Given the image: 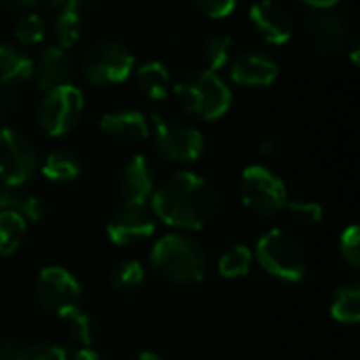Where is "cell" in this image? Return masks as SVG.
Returning <instances> with one entry per match:
<instances>
[{"mask_svg": "<svg viewBox=\"0 0 360 360\" xmlns=\"http://www.w3.org/2000/svg\"><path fill=\"white\" fill-rule=\"evenodd\" d=\"M135 78H137V86L139 91L154 101H162L167 99V95L173 89L171 82V74L165 68V63L160 61H146L135 70Z\"/></svg>", "mask_w": 360, "mask_h": 360, "instance_id": "obj_18", "label": "cell"}, {"mask_svg": "<svg viewBox=\"0 0 360 360\" xmlns=\"http://www.w3.org/2000/svg\"><path fill=\"white\" fill-rule=\"evenodd\" d=\"M150 133H154L158 152L171 162L188 165L196 162L205 154L202 133L181 120H173L165 114H152Z\"/></svg>", "mask_w": 360, "mask_h": 360, "instance_id": "obj_7", "label": "cell"}, {"mask_svg": "<svg viewBox=\"0 0 360 360\" xmlns=\"http://www.w3.org/2000/svg\"><path fill=\"white\" fill-rule=\"evenodd\" d=\"M240 198L251 213L262 217H272L285 211L289 202L285 181L262 165H251L243 171Z\"/></svg>", "mask_w": 360, "mask_h": 360, "instance_id": "obj_8", "label": "cell"}, {"mask_svg": "<svg viewBox=\"0 0 360 360\" xmlns=\"http://www.w3.org/2000/svg\"><path fill=\"white\" fill-rule=\"evenodd\" d=\"M57 42L61 49H72L82 36V15L78 13H57L53 23Z\"/></svg>", "mask_w": 360, "mask_h": 360, "instance_id": "obj_27", "label": "cell"}, {"mask_svg": "<svg viewBox=\"0 0 360 360\" xmlns=\"http://www.w3.org/2000/svg\"><path fill=\"white\" fill-rule=\"evenodd\" d=\"M30 78H32V57L11 44H0V84L17 86V84H25Z\"/></svg>", "mask_w": 360, "mask_h": 360, "instance_id": "obj_19", "label": "cell"}, {"mask_svg": "<svg viewBox=\"0 0 360 360\" xmlns=\"http://www.w3.org/2000/svg\"><path fill=\"white\" fill-rule=\"evenodd\" d=\"M156 230L154 215L146 205H120V209L108 221V238L118 247H131L148 240Z\"/></svg>", "mask_w": 360, "mask_h": 360, "instance_id": "obj_12", "label": "cell"}, {"mask_svg": "<svg viewBox=\"0 0 360 360\" xmlns=\"http://www.w3.org/2000/svg\"><path fill=\"white\" fill-rule=\"evenodd\" d=\"M15 360H68V350L53 342L21 344Z\"/></svg>", "mask_w": 360, "mask_h": 360, "instance_id": "obj_29", "label": "cell"}, {"mask_svg": "<svg viewBox=\"0 0 360 360\" xmlns=\"http://www.w3.org/2000/svg\"><path fill=\"white\" fill-rule=\"evenodd\" d=\"M306 34L316 55L333 57L348 42V21L331 8H316L306 17Z\"/></svg>", "mask_w": 360, "mask_h": 360, "instance_id": "obj_11", "label": "cell"}, {"mask_svg": "<svg viewBox=\"0 0 360 360\" xmlns=\"http://www.w3.org/2000/svg\"><path fill=\"white\" fill-rule=\"evenodd\" d=\"M93 0H51V8L55 13H78L84 15V11L91 6Z\"/></svg>", "mask_w": 360, "mask_h": 360, "instance_id": "obj_35", "label": "cell"}, {"mask_svg": "<svg viewBox=\"0 0 360 360\" xmlns=\"http://www.w3.org/2000/svg\"><path fill=\"white\" fill-rule=\"evenodd\" d=\"M72 360H110V359H105L101 352H97V350H93V348H80V350L74 354V359Z\"/></svg>", "mask_w": 360, "mask_h": 360, "instance_id": "obj_37", "label": "cell"}, {"mask_svg": "<svg viewBox=\"0 0 360 360\" xmlns=\"http://www.w3.org/2000/svg\"><path fill=\"white\" fill-rule=\"evenodd\" d=\"M200 57L205 63V70L221 72L232 57V38L228 34H211L200 49Z\"/></svg>", "mask_w": 360, "mask_h": 360, "instance_id": "obj_26", "label": "cell"}, {"mask_svg": "<svg viewBox=\"0 0 360 360\" xmlns=\"http://www.w3.org/2000/svg\"><path fill=\"white\" fill-rule=\"evenodd\" d=\"M340 251H342V257L344 262L352 268V270H359L360 268V232L356 224H350L342 236H340Z\"/></svg>", "mask_w": 360, "mask_h": 360, "instance_id": "obj_31", "label": "cell"}, {"mask_svg": "<svg viewBox=\"0 0 360 360\" xmlns=\"http://www.w3.org/2000/svg\"><path fill=\"white\" fill-rule=\"evenodd\" d=\"M76 72L68 49L44 46L36 59H32V78L42 91H51L61 84H72Z\"/></svg>", "mask_w": 360, "mask_h": 360, "instance_id": "obj_14", "label": "cell"}, {"mask_svg": "<svg viewBox=\"0 0 360 360\" xmlns=\"http://www.w3.org/2000/svg\"><path fill=\"white\" fill-rule=\"evenodd\" d=\"M253 251L247 245H232L217 259V272L221 278H243L251 272Z\"/></svg>", "mask_w": 360, "mask_h": 360, "instance_id": "obj_23", "label": "cell"}, {"mask_svg": "<svg viewBox=\"0 0 360 360\" xmlns=\"http://www.w3.org/2000/svg\"><path fill=\"white\" fill-rule=\"evenodd\" d=\"M131 360H165L160 354H156V352H150V350H146V352H139V354H135Z\"/></svg>", "mask_w": 360, "mask_h": 360, "instance_id": "obj_42", "label": "cell"}, {"mask_svg": "<svg viewBox=\"0 0 360 360\" xmlns=\"http://www.w3.org/2000/svg\"><path fill=\"white\" fill-rule=\"evenodd\" d=\"M186 44H188V36H186L184 32H177V34L171 38V44H169V46H171V51H181Z\"/></svg>", "mask_w": 360, "mask_h": 360, "instance_id": "obj_38", "label": "cell"}, {"mask_svg": "<svg viewBox=\"0 0 360 360\" xmlns=\"http://www.w3.org/2000/svg\"><path fill=\"white\" fill-rule=\"evenodd\" d=\"M42 0H0V4L4 6H13V8H21V6H34Z\"/></svg>", "mask_w": 360, "mask_h": 360, "instance_id": "obj_39", "label": "cell"}, {"mask_svg": "<svg viewBox=\"0 0 360 360\" xmlns=\"http://www.w3.org/2000/svg\"><path fill=\"white\" fill-rule=\"evenodd\" d=\"M249 19L257 34L270 44H285L293 36V19L276 0H255L249 8Z\"/></svg>", "mask_w": 360, "mask_h": 360, "instance_id": "obj_13", "label": "cell"}, {"mask_svg": "<svg viewBox=\"0 0 360 360\" xmlns=\"http://www.w3.org/2000/svg\"><path fill=\"white\" fill-rule=\"evenodd\" d=\"M350 57H352V65L359 68V40L352 42V46H350Z\"/></svg>", "mask_w": 360, "mask_h": 360, "instance_id": "obj_43", "label": "cell"}, {"mask_svg": "<svg viewBox=\"0 0 360 360\" xmlns=\"http://www.w3.org/2000/svg\"><path fill=\"white\" fill-rule=\"evenodd\" d=\"M152 270L175 285H196L205 278L209 268L207 251L188 234H165L150 249Z\"/></svg>", "mask_w": 360, "mask_h": 360, "instance_id": "obj_2", "label": "cell"}, {"mask_svg": "<svg viewBox=\"0 0 360 360\" xmlns=\"http://www.w3.org/2000/svg\"><path fill=\"white\" fill-rule=\"evenodd\" d=\"M278 76V63L259 51H247L238 55L230 65V78L247 89L270 86Z\"/></svg>", "mask_w": 360, "mask_h": 360, "instance_id": "obj_16", "label": "cell"}, {"mask_svg": "<svg viewBox=\"0 0 360 360\" xmlns=\"http://www.w3.org/2000/svg\"><path fill=\"white\" fill-rule=\"evenodd\" d=\"M25 219L17 211H0V257L13 255L25 238Z\"/></svg>", "mask_w": 360, "mask_h": 360, "instance_id": "obj_25", "label": "cell"}, {"mask_svg": "<svg viewBox=\"0 0 360 360\" xmlns=\"http://www.w3.org/2000/svg\"><path fill=\"white\" fill-rule=\"evenodd\" d=\"M101 131L122 143H137L150 135V120L137 110H118L108 112L99 120Z\"/></svg>", "mask_w": 360, "mask_h": 360, "instance_id": "obj_17", "label": "cell"}, {"mask_svg": "<svg viewBox=\"0 0 360 360\" xmlns=\"http://www.w3.org/2000/svg\"><path fill=\"white\" fill-rule=\"evenodd\" d=\"M152 215L177 230H202L219 211V194L205 177L177 171L162 179L152 196Z\"/></svg>", "mask_w": 360, "mask_h": 360, "instance_id": "obj_1", "label": "cell"}, {"mask_svg": "<svg viewBox=\"0 0 360 360\" xmlns=\"http://www.w3.org/2000/svg\"><path fill=\"white\" fill-rule=\"evenodd\" d=\"M302 2L310 4L312 8H331V6H335L340 0H302Z\"/></svg>", "mask_w": 360, "mask_h": 360, "instance_id": "obj_40", "label": "cell"}, {"mask_svg": "<svg viewBox=\"0 0 360 360\" xmlns=\"http://www.w3.org/2000/svg\"><path fill=\"white\" fill-rule=\"evenodd\" d=\"M331 316L338 323L354 325L360 321V285L356 281H350L342 285L331 302Z\"/></svg>", "mask_w": 360, "mask_h": 360, "instance_id": "obj_22", "label": "cell"}, {"mask_svg": "<svg viewBox=\"0 0 360 360\" xmlns=\"http://www.w3.org/2000/svg\"><path fill=\"white\" fill-rule=\"evenodd\" d=\"M135 70V55L116 40H99L82 55V72L95 86L120 84Z\"/></svg>", "mask_w": 360, "mask_h": 360, "instance_id": "obj_6", "label": "cell"}, {"mask_svg": "<svg viewBox=\"0 0 360 360\" xmlns=\"http://www.w3.org/2000/svg\"><path fill=\"white\" fill-rule=\"evenodd\" d=\"M34 297L46 314L61 319L65 312L82 304V285L70 270L61 266H46L36 276Z\"/></svg>", "mask_w": 360, "mask_h": 360, "instance_id": "obj_9", "label": "cell"}, {"mask_svg": "<svg viewBox=\"0 0 360 360\" xmlns=\"http://www.w3.org/2000/svg\"><path fill=\"white\" fill-rule=\"evenodd\" d=\"M44 34H46L44 19L36 13H27V15L19 17L15 23V38L21 44H27V46L40 44L44 40Z\"/></svg>", "mask_w": 360, "mask_h": 360, "instance_id": "obj_28", "label": "cell"}, {"mask_svg": "<svg viewBox=\"0 0 360 360\" xmlns=\"http://www.w3.org/2000/svg\"><path fill=\"white\" fill-rule=\"evenodd\" d=\"M40 171L42 175L49 179V181H55V184H70L74 179H78L80 171H82V165L78 160L76 154L68 152V150H53L40 165Z\"/></svg>", "mask_w": 360, "mask_h": 360, "instance_id": "obj_21", "label": "cell"}, {"mask_svg": "<svg viewBox=\"0 0 360 360\" xmlns=\"http://www.w3.org/2000/svg\"><path fill=\"white\" fill-rule=\"evenodd\" d=\"M287 215L300 226H319L325 219V211L314 200H293L287 202Z\"/></svg>", "mask_w": 360, "mask_h": 360, "instance_id": "obj_30", "label": "cell"}, {"mask_svg": "<svg viewBox=\"0 0 360 360\" xmlns=\"http://www.w3.org/2000/svg\"><path fill=\"white\" fill-rule=\"evenodd\" d=\"M27 103V93L21 91V84L17 86H2L0 91V108L8 112H19Z\"/></svg>", "mask_w": 360, "mask_h": 360, "instance_id": "obj_34", "label": "cell"}, {"mask_svg": "<svg viewBox=\"0 0 360 360\" xmlns=\"http://www.w3.org/2000/svg\"><path fill=\"white\" fill-rule=\"evenodd\" d=\"M25 221H32V224H38L42 221L46 215H49V205L40 198V196H34V194H23L19 196V202H17V209H15Z\"/></svg>", "mask_w": 360, "mask_h": 360, "instance_id": "obj_32", "label": "cell"}, {"mask_svg": "<svg viewBox=\"0 0 360 360\" xmlns=\"http://www.w3.org/2000/svg\"><path fill=\"white\" fill-rule=\"evenodd\" d=\"M253 257L270 276L285 283H300L308 272V257L302 243L281 228L268 230L257 240Z\"/></svg>", "mask_w": 360, "mask_h": 360, "instance_id": "obj_4", "label": "cell"}, {"mask_svg": "<svg viewBox=\"0 0 360 360\" xmlns=\"http://www.w3.org/2000/svg\"><path fill=\"white\" fill-rule=\"evenodd\" d=\"M171 93L175 95L177 105L198 120H217L232 105V89L211 70L186 74L173 84Z\"/></svg>", "mask_w": 360, "mask_h": 360, "instance_id": "obj_3", "label": "cell"}, {"mask_svg": "<svg viewBox=\"0 0 360 360\" xmlns=\"http://www.w3.org/2000/svg\"><path fill=\"white\" fill-rule=\"evenodd\" d=\"M154 173L146 156H131L118 175V192L124 205H146L154 192Z\"/></svg>", "mask_w": 360, "mask_h": 360, "instance_id": "obj_15", "label": "cell"}, {"mask_svg": "<svg viewBox=\"0 0 360 360\" xmlns=\"http://www.w3.org/2000/svg\"><path fill=\"white\" fill-rule=\"evenodd\" d=\"M192 6L209 19H226L234 13L236 0H190Z\"/></svg>", "mask_w": 360, "mask_h": 360, "instance_id": "obj_33", "label": "cell"}, {"mask_svg": "<svg viewBox=\"0 0 360 360\" xmlns=\"http://www.w3.org/2000/svg\"><path fill=\"white\" fill-rule=\"evenodd\" d=\"M84 114V95L76 84H61L44 91V97L36 105L38 127L51 135H68Z\"/></svg>", "mask_w": 360, "mask_h": 360, "instance_id": "obj_5", "label": "cell"}, {"mask_svg": "<svg viewBox=\"0 0 360 360\" xmlns=\"http://www.w3.org/2000/svg\"><path fill=\"white\" fill-rule=\"evenodd\" d=\"M274 150H276V141H272V139L259 141V146H257V152L259 154H272Z\"/></svg>", "mask_w": 360, "mask_h": 360, "instance_id": "obj_41", "label": "cell"}, {"mask_svg": "<svg viewBox=\"0 0 360 360\" xmlns=\"http://www.w3.org/2000/svg\"><path fill=\"white\" fill-rule=\"evenodd\" d=\"M21 348V342L13 335L0 333V360H15Z\"/></svg>", "mask_w": 360, "mask_h": 360, "instance_id": "obj_36", "label": "cell"}, {"mask_svg": "<svg viewBox=\"0 0 360 360\" xmlns=\"http://www.w3.org/2000/svg\"><path fill=\"white\" fill-rule=\"evenodd\" d=\"M61 321H63L68 338L74 344H78L80 348H93V344L97 340V333H99V325H97V319L91 312H86V310H82L78 306V308L65 312L61 316Z\"/></svg>", "mask_w": 360, "mask_h": 360, "instance_id": "obj_20", "label": "cell"}, {"mask_svg": "<svg viewBox=\"0 0 360 360\" xmlns=\"http://www.w3.org/2000/svg\"><path fill=\"white\" fill-rule=\"evenodd\" d=\"M110 283H112L114 291H118L122 295H133L146 283V268L137 259H122L112 270Z\"/></svg>", "mask_w": 360, "mask_h": 360, "instance_id": "obj_24", "label": "cell"}, {"mask_svg": "<svg viewBox=\"0 0 360 360\" xmlns=\"http://www.w3.org/2000/svg\"><path fill=\"white\" fill-rule=\"evenodd\" d=\"M38 167L40 160L34 143L17 129H0V184L21 188L36 175Z\"/></svg>", "mask_w": 360, "mask_h": 360, "instance_id": "obj_10", "label": "cell"}]
</instances>
